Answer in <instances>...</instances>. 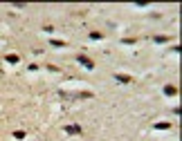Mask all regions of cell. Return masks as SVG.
I'll return each instance as SVG.
<instances>
[{
    "label": "cell",
    "instance_id": "8",
    "mask_svg": "<svg viewBox=\"0 0 182 141\" xmlns=\"http://www.w3.org/2000/svg\"><path fill=\"white\" fill-rule=\"evenodd\" d=\"M169 40V36H155V43H166Z\"/></svg>",
    "mask_w": 182,
    "mask_h": 141
},
{
    "label": "cell",
    "instance_id": "10",
    "mask_svg": "<svg viewBox=\"0 0 182 141\" xmlns=\"http://www.w3.org/2000/svg\"><path fill=\"white\" fill-rule=\"evenodd\" d=\"M52 45H54V47H65L63 40H52Z\"/></svg>",
    "mask_w": 182,
    "mask_h": 141
},
{
    "label": "cell",
    "instance_id": "5",
    "mask_svg": "<svg viewBox=\"0 0 182 141\" xmlns=\"http://www.w3.org/2000/svg\"><path fill=\"white\" fill-rule=\"evenodd\" d=\"M115 78H117L119 83H131V76H124V74H117Z\"/></svg>",
    "mask_w": 182,
    "mask_h": 141
},
{
    "label": "cell",
    "instance_id": "4",
    "mask_svg": "<svg viewBox=\"0 0 182 141\" xmlns=\"http://www.w3.org/2000/svg\"><path fill=\"white\" fill-rule=\"evenodd\" d=\"M18 60H20V56H16V54H9L7 56V63H11V65H16Z\"/></svg>",
    "mask_w": 182,
    "mask_h": 141
},
{
    "label": "cell",
    "instance_id": "3",
    "mask_svg": "<svg viewBox=\"0 0 182 141\" xmlns=\"http://www.w3.org/2000/svg\"><path fill=\"white\" fill-rule=\"evenodd\" d=\"M164 94H166V96H173V94H178V90H175L173 85H166L164 87Z\"/></svg>",
    "mask_w": 182,
    "mask_h": 141
},
{
    "label": "cell",
    "instance_id": "7",
    "mask_svg": "<svg viewBox=\"0 0 182 141\" xmlns=\"http://www.w3.org/2000/svg\"><path fill=\"white\" fill-rule=\"evenodd\" d=\"M14 139H25V132H23V130H16V132H14Z\"/></svg>",
    "mask_w": 182,
    "mask_h": 141
},
{
    "label": "cell",
    "instance_id": "6",
    "mask_svg": "<svg viewBox=\"0 0 182 141\" xmlns=\"http://www.w3.org/2000/svg\"><path fill=\"white\" fill-rule=\"evenodd\" d=\"M155 128H157V130H169V128H171V123H166V121H162V123H157Z\"/></svg>",
    "mask_w": 182,
    "mask_h": 141
},
{
    "label": "cell",
    "instance_id": "1",
    "mask_svg": "<svg viewBox=\"0 0 182 141\" xmlns=\"http://www.w3.org/2000/svg\"><path fill=\"white\" fill-rule=\"evenodd\" d=\"M76 60H79V63L83 65L85 69H92V67H94V63H92V60L88 58V56H83V54H79V56H76Z\"/></svg>",
    "mask_w": 182,
    "mask_h": 141
},
{
    "label": "cell",
    "instance_id": "9",
    "mask_svg": "<svg viewBox=\"0 0 182 141\" xmlns=\"http://www.w3.org/2000/svg\"><path fill=\"white\" fill-rule=\"evenodd\" d=\"M90 38H92V40H99V38H101V34H99V31H92V34H90Z\"/></svg>",
    "mask_w": 182,
    "mask_h": 141
},
{
    "label": "cell",
    "instance_id": "2",
    "mask_svg": "<svg viewBox=\"0 0 182 141\" xmlns=\"http://www.w3.org/2000/svg\"><path fill=\"white\" fill-rule=\"evenodd\" d=\"M65 132H70V134H81V128H79V125H65Z\"/></svg>",
    "mask_w": 182,
    "mask_h": 141
}]
</instances>
